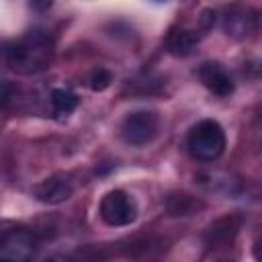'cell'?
<instances>
[{"instance_id":"obj_1","label":"cell","mask_w":262,"mask_h":262,"mask_svg":"<svg viewBox=\"0 0 262 262\" xmlns=\"http://www.w3.org/2000/svg\"><path fill=\"white\" fill-rule=\"evenodd\" d=\"M225 131L215 119H203L190 127L186 147L199 162H213L225 151Z\"/></svg>"},{"instance_id":"obj_2","label":"cell","mask_w":262,"mask_h":262,"mask_svg":"<svg viewBox=\"0 0 262 262\" xmlns=\"http://www.w3.org/2000/svg\"><path fill=\"white\" fill-rule=\"evenodd\" d=\"M47 53H49V37L43 35L41 31H31L25 39L12 43L6 51L10 66L25 72H31L33 66L43 68Z\"/></svg>"},{"instance_id":"obj_3","label":"cell","mask_w":262,"mask_h":262,"mask_svg":"<svg viewBox=\"0 0 262 262\" xmlns=\"http://www.w3.org/2000/svg\"><path fill=\"white\" fill-rule=\"evenodd\" d=\"M158 131H160V115L147 108L129 113L121 123V137L125 139V143L135 147L151 143Z\"/></svg>"},{"instance_id":"obj_4","label":"cell","mask_w":262,"mask_h":262,"mask_svg":"<svg viewBox=\"0 0 262 262\" xmlns=\"http://www.w3.org/2000/svg\"><path fill=\"white\" fill-rule=\"evenodd\" d=\"M98 215L111 227H125L137 219V205L125 190L115 188L102 196L98 205Z\"/></svg>"},{"instance_id":"obj_5","label":"cell","mask_w":262,"mask_h":262,"mask_svg":"<svg viewBox=\"0 0 262 262\" xmlns=\"http://www.w3.org/2000/svg\"><path fill=\"white\" fill-rule=\"evenodd\" d=\"M74 188H76V182H74L72 174L57 172V174L45 178L43 182H39L33 188V196L45 205H59L74 194Z\"/></svg>"},{"instance_id":"obj_6","label":"cell","mask_w":262,"mask_h":262,"mask_svg":"<svg viewBox=\"0 0 262 262\" xmlns=\"http://www.w3.org/2000/svg\"><path fill=\"white\" fill-rule=\"evenodd\" d=\"M199 80L209 92H213L215 96H221V98L233 94V90H235L231 76L219 61H203L199 66Z\"/></svg>"},{"instance_id":"obj_7","label":"cell","mask_w":262,"mask_h":262,"mask_svg":"<svg viewBox=\"0 0 262 262\" xmlns=\"http://www.w3.org/2000/svg\"><path fill=\"white\" fill-rule=\"evenodd\" d=\"M35 252L33 237L27 231H14L0 244V260H27Z\"/></svg>"},{"instance_id":"obj_8","label":"cell","mask_w":262,"mask_h":262,"mask_svg":"<svg viewBox=\"0 0 262 262\" xmlns=\"http://www.w3.org/2000/svg\"><path fill=\"white\" fill-rule=\"evenodd\" d=\"M242 225V219L235 217V215H229V217H221L217 219L215 223H211L205 231V244L215 248V246H227L233 242L237 229Z\"/></svg>"},{"instance_id":"obj_9","label":"cell","mask_w":262,"mask_h":262,"mask_svg":"<svg viewBox=\"0 0 262 262\" xmlns=\"http://www.w3.org/2000/svg\"><path fill=\"white\" fill-rule=\"evenodd\" d=\"M196 35L188 29H172L166 37V47L172 55L176 57H186L194 51L196 47Z\"/></svg>"},{"instance_id":"obj_10","label":"cell","mask_w":262,"mask_h":262,"mask_svg":"<svg viewBox=\"0 0 262 262\" xmlns=\"http://www.w3.org/2000/svg\"><path fill=\"white\" fill-rule=\"evenodd\" d=\"M166 207L172 215H192L196 209L203 207V203H199L194 196H190L186 192H176V194L168 196Z\"/></svg>"},{"instance_id":"obj_11","label":"cell","mask_w":262,"mask_h":262,"mask_svg":"<svg viewBox=\"0 0 262 262\" xmlns=\"http://www.w3.org/2000/svg\"><path fill=\"white\" fill-rule=\"evenodd\" d=\"M51 104H53V111L59 113V115H70L78 108L80 104V98L72 92V90H66V88H55L51 92Z\"/></svg>"},{"instance_id":"obj_12","label":"cell","mask_w":262,"mask_h":262,"mask_svg":"<svg viewBox=\"0 0 262 262\" xmlns=\"http://www.w3.org/2000/svg\"><path fill=\"white\" fill-rule=\"evenodd\" d=\"M111 82H113V74H111L108 70H104V68H96V70L90 74V78H88V86H90L94 92L106 90V88L111 86Z\"/></svg>"},{"instance_id":"obj_13","label":"cell","mask_w":262,"mask_h":262,"mask_svg":"<svg viewBox=\"0 0 262 262\" xmlns=\"http://www.w3.org/2000/svg\"><path fill=\"white\" fill-rule=\"evenodd\" d=\"M158 2H162V0H158Z\"/></svg>"}]
</instances>
